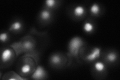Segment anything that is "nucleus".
Wrapping results in <instances>:
<instances>
[{"label":"nucleus","mask_w":120,"mask_h":80,"mask_svg":"<svg viewBox=\"0 0 120 80\" xmlns=\"http://www.w3.org/2000/svg\"><path fill=\"white\" fill-rule=\"evenodd\" d=\"M82 41L79 37H74L71 40L69 44L70 53L74 56H77L81 47L82 45Z\"/></svg>","instance_id":"f257e3e1"},{"label":"nucleus","mask_w":120,"mask_h":80,"mask_svg":"<svg viewBox=\"0 0 120 80\" xmlns=\"http://www.w3.org/2000/svg\"><path fill=\"white\" fill-rule=\"evenodd\" d=\"M101 49L99 48H93L91 53L86 57V60L88 61H93L98 58L100 55Z\"/></svg>","instance_id":"f03ea898"},{"label":"nucleus","mask_w":120,"mask_h":80,"mask_svg":"<svg viewBox=\"0 0 120 80\" xmlns=\"http://www.w3.org/2000/svg\"><path fill=\"white\" fill-rule=\"evenodd\" d=\"M45 76H46V72L44 68L41 66H39L38 67L35 72L32 75V78L36 80H40L43 79Z\"/></svg>","instance_id":"7ed1b4c3"},{"label":"nucleus","mask_w":120,"mask_h":80,"mask_svg":"<svg viewBox=\"0 0 120 80\" xmlns=\"http://www.w3.org/2000/svg\"><path fill=\"white\" fill-rule=\"evenodd\" d=\"M13 53L12 51L10 49H5L2 53L1 58L3 62H7L12 58Z\"/></svg>","instance_id":"20e7f679"},{"label":"nucleus","mask_w":120,"mask_h":80,"mask_svg":"<svg viewBox=\"0 0 120 80\" xmlns=\"http://www.w3.org/2000/svg\"><path fill=\"white\" fill-rule=\"evenodd\" d=\"M85 12L84 8L82 6H78L75 8L74 10V14L76 17H81L84 15Z\"/></svg>","instance_id":"39448f33"},{"label":"nucleus","mask_w":120,"mask_h":80,"mask_svg":"<svg viewBox=\"0 0 120 80\" xmlns=\"http://www.w3.org/2000/svg\"><path fill=\"white\" fill-rule=\"evenodd\" d=\"M22 25L20 22H15L11 25L10 30V31H18L22 28Z\"/></svg>","instance_id":"423d86ee"},{"label":"nucleus","mask_w":120,"mask_h":80,"mask_svg":"<svg viewBox=\"0 0 120 80\" xmlns=\"http://www.w3.org/2000/svg\"><path fill=\"white\" fill-rule=\"evenodd\" d=\"M40 17L41 19L44 20H48L51 17V15L49 11L47 10H43L40 14Z\"/></svg>","instance_id":"0eeeda50"},{"label":"nucleus","mask_w":120,"mask_h":80,"mask_svg":"<svg viewBox=\"0 0 120 80\" xmlns=\"http://www.w3.org/2000/svg\"><path fill=\"white\" fill-rule=\"evenodd\" d=\"M50 61L54 65L59 64L61 62V58L58 55H54L51 57Z\"/></svg>","instance_id":"6e6552de"},{"label":"nucleus","mask_w":120,"mask_h":80,"mask_svg":"<svg viewBox=\"0 0 120 80\" xmlns=\"http://www.w3.org/2000/svg\"><path fill=\"white\" fill-rule=\"evenodd\" d=\"M90 11L92 14L94 15H98L100 11V8L99 6L97 4H94L90 8Z\"/></svg>","instance_id":"1a4fd4ad"},{"label":"nucleus","mask_w":120,"mask_h":80,"mask_svg":"<svg viewBox=\"0 0 120 80\" xmlns=\"http://www.w3.org/2000/svg\"><path fill=\"white\" fill-rule=\"evenodd\" d=\"M95 68L98 72H102L105 69V65L101 62H97L95 63L94 65Z\"/></svg>","instance_id":"9d476101"},{"label":"nucleus","mask_w":120,"mask_h":80,"mask_svg":"<svg viewBox=\"0 0 120 80\" xmlns=\"http://www.w3.org/2000/svg\"><path fill=\"white\" fill-rule=\"evenodd\" d=\"M106 59L108 62H114L117 59V55L114 53H109L107 55Z\"/></svg>","instance_id":"9b49d317"},{"label":"nucleus","mask_w":120,"mask_h":80,"mask_svg":"<svg viewBox=\"0 0 120 80\" xmlns=\"http://www.w3.org/2000/svg\"><path fill=\"white\" fill-rule=\"evenodd\" d=\"M84 31L87 33H90L93 31L94 26L93 25L89 22H87L84 25Z\"/></svg>","instance_id":"f8f14e48"},{"label":"nucleus","mask_w":120,"mask_h":80,"mask_svg":"<svg viewBox=\"0 0 120 80\" xmlns=\"http://www.w3.org/2000/svg\"><path fill=\"white\" fill-rule=\"evenodd\" d=\"M21 71L23 74H27L31 71V67H30L29 65H25L22 67L21 69Z\"/></svg>","instance_id":"ddd939ff"},{"label":"nucleus","mask_w":120,"mask_h":80,"mask_svg":"<svg viewBox=\"0 0 120 80\" xmlns=\"http://www.w3.org/2000/svg\"><path fill=\"white\" fill-rule=\"evenodd\" d=\"M56 1L55 0H47L46 4L48 7H53L56 5Z\"/></svg>","instance_id":"4468645a"},{"label":"nucleus","mask_w":120,"mask_h":80,"mask_svg":"<svg viewBox=\"0 0 120 80\" xmlns=\"http://www.w3.org/2000/svg\"><path fill=\"white\" fill-rule=\"evenodd\" d=\"M8 35L7 33H2L0 35V40H1V42H6L7 39H8Z\"/></svg>","instance_id":"2eb2a0df"}]
</instances>
